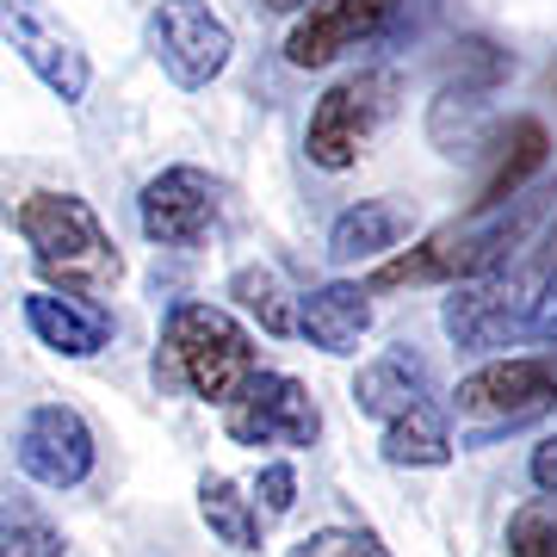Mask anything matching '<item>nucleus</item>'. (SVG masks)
Here are the masks:
<instances>
[{"label": "nucleus", "mask_w": 557, "mask_h": 557, "mask_svg": "<svg viewBox=\"0 0 557 557\" xmlns=\"http://www.w3.org/2000/svg\"><path fill=\"white\" fill-rule=\"evenodd\" d=\"M13 230L25 236L38 273L62 285L69 298H100L124 278L119 242L106 236V223L94 218V205L81 193H25L13 205Z\"/></svg>", "instance_id": "1"}, {"label": "nucleus", "mask_w": 557, "mask_h": 557, "mask_svg": "<svg viewBox=\"0 0 557 557\" xmlns=\"http://www.w3.org/2000/svg\"><path fill=\"white\" fill-rule=\"evenodd\" d=\"M255 372H260L255 341L230 310H218V304H174L168 310V329H161L156 347L161 391H186V397L223 409Z\"/></svg>", "instance_id": "2"}, {"label": "nucleus", "mask_w": 557, "mask_h": 557, "mask_svg": "<svg viewBox=\"0 0 557 557\" xmlns=\"http://www.w3.org/2000/svg\"><path fill=\"white\" fill-rule=\"evenodd\" d=\"M149 57L161 62V75L199 94L230 69L236 57V32L223 25V13L211 0H161L149 13Z\"/></svg>", "instance_id": "3"}, {"label": "nucleus", "mask_w": 557, "mask_h": 557, "mask_svg": "<svg viewBox=\"0 0 557 557\" xmlns=\"http://www.w3.org/2000/svg\"><path fill=\"white\" fill-rule=\"evenodd\" d=\"M0 38L25 57V69L57 94L62 106H81L94 87V62L87 44L75 38V25L50 13V0H0Z\"/></svg>", "instance_id": "4"}, {"label": "nucleus", "mask_w": 557, "mask_h": 557, "mask_svg": "<svg viewBox=\"0 0 557 557\" xmlns=\"http://www.w3.org/2000/svg\"><path fill=\"white\" fill-rule=\"evenodd\" d=\"M391 94H397V81L384 75V69L335 81V87L317 100V112H310V131H304L310 161L329 168V174L354 168V161L366 156V143L379 137V124L391 119Z\"/></svg>", "instance_id": "5"}, {"label": "nucleus", "mask_w": 557, "mask_h": 557, "mask_svg": "<svg viewBox=\"0 0 557 557\" xmlns=\"http://www.w3.org/2000/svg\"><path fill=\"white\" fill-rule=\"evenodd\" d=\"M223 434L236 446H317L322 409L310 384L292 372H255L236 397L223 403Z\"/></svg>", "instance_id": "6"}, {"label": "nucleus", "mask_w": 557, "mask_h": 557, "mask_svg": "<svg viewBox=\"0 0 557 557\" xmlns=\"http://www.w3.org/2000/svg\"><path fill=\"white\" fill-rule=\"evenodd\" d=\"M13 458H20V471L44 490H75L87 483L94 471V458H100V440L87 428L75 403H38L32 416L20 421V440H13Z\"/></svg>", "instance_id": "7"}, {"label": "nucleus", "mask_w": 557, "mask_h": 557, "mask_svg": "<svg viewBox=\"0 0 557 557\" xmlns=\"http://www.w3.org/2000/svg\"><path fill=\"white\" fill-rule=\"evenodd\" d=\"M137 223L143 236L161 242V248H193L205 242V230L218 223V180L205 168H161L137 199Z\"/></svg>", "instance_id": "8"}, {"label": "nucleus", "mask_w": 557, "mask_h": 557, "mask_svg": "<svg viewBox=\"0 0 557 557\" xmlns=\"http://www.w3.org/2000/svg\"><path fill=\"white\" fill-rule=\"evenodd\" d=\"M557 397V359H490L471 379H458V416L478 421H520Z\"/></svg>", "instance_id": "9"}, {"label": "nucleus", "mask_w": 557, "mask_h": 557, "mask_svg": "<svg viewBox=\"0 0 557 557\" xmlns=\"http://www.w3.org/2000/svg\"><path fill=\"white\" fill-rule=\"evenodd\" d=\"M391 7L397 0H310V13L285 38V62L292 69H329V62H341L347 50L372 38L391 20Z\"/></svg>", "instance_id": "10"}, {"label": "nucleus", "mask_w": 557, "mask_h": 557, "mask_svg": "<svg viewBox=\"0 0 557 557\" xmlns=\"http://www.w3.org/2000/svg\"><path fill=\"white\" fill-rule=\"evenodd\" d=\"M440 322H446V335H453L458 347H508V341L527 329V322H520L515 278H490V273L458 278L446 310H440Z\"/></svg>", "instance_id": "11"}, {"label": "nucleus", "mask_w": 557, "mask_h": 557, "mask_svg": "<svg viewBox=\"0 0 557 557\" xmlns=\"http://www.w3.org/2000/svg\"><path fill=\"white\" fill-rule=\"evenodd\" d=\"M366 329H372V298L354 278H329V285L298 298V335L310 347H322V354H335V359L359 354Z\"/></svg>", "instance_id": "12"}, {"label": "nucleus", "mask_w": 557, "mask_h": 557, "mask_svg": "<svg viewBox=\"0 0 557 557\" xmlns=\"http://www.w3.org/2000/svg\"><path fill=\"white\" fill-rule=\"evenodd\" d=\"M25 329L62 359H94L112 341V317L94 298H69V292H32L25 298Z\"/></svg>", "instance_id": "13"}, {"label": "nucleus", "mask_w": 557, "mask_h": 557, "mask_svg": "<svg viewBox=\"0 0 557 557\" xmlns=\"http://www.w3.org/2000/svg\"><path fill=\"white\" fill-rule=\"evenodd\" d=\"M354 403H359V416H372V421H391V416H403V409L428 403V359H421L416 347H384L379 359L359 366Z\"/></svg>", "instance_id": "14"}, {"label": "nucleus", "mask_w": 557, "mask_h": 557, "mask_svg": "<svg viewBox=\"0 0 557 557\" xmlns=\"http://www.w3.org/2000/svg\"><path fill=\"white\" fill-rule=\"evenodd\" d=\"M416 230V211L403 199H359L347 205L329 230V255L335 260H379L384 248H397Z\"/></svg>", "instance_id": "15"}, {"label": "nucleus", "mask_w": 557, "mask_h": 557, "mask_svg": "<svg viewBox=\"0 0 557 557\" xmlns=\"http://www.w3.org/2000/svg\"><path fill=\"white\" fill-rule=\"evenodd\" d=\"M453 458V434L434 403H416L403 416L384 421V465H409V471H434Z\"/></svg>", "instance_id": "16"}, {"label": "nucleus", "mask_w": 557, "mask_h": 557, "mask_svg": "<svg viewBox=\"0 0 557 557\" xmlns=\"http://www.w3.org/2000/svg\"><path fill=\"white\" fill-rule=\"evenodd\" d=\"M545 156H552V143H545V124L533 119H520L508 137H502V161H496V174L483 180V193H478V211H496V205L520 199L527 193V180L545 168Z\"/></svg>", "instance_id": "17"}, {"label": "nucleus", "mask_w": 557, "mask_h": 557, "mask_svg": "<svg viewBox=\"0 0 557 557\" xmlns=\"http://www.w3.org/2000/svg\"><path fill=\"white\" fill-rule=\"evenodd\" d=\"M199 515H205V527H211V533H218L230 552H260L255 496H248L236 478H218V471H205V478H199Z\"/></svg>", "instance_id": "18"}, {"label": "nucleus", "mask_w": 557, "mask_h": 557, "mask_svg": "<svg viewBox=\"0 0 557 557\" xmlns=\"http://www.w3.org/2000/svg\"><path fill=\"white\" fill-rule=\"evenodd\" d=\"M230 298L248 310V317L267 329V335H298V310H292V292H285V278L273 267H242L230 278Z\"/></svg>", "instance_id": "19"}, {"label": "nucleus", "mask_w": 557, "mask_h": 557, "mask_svg": "<svg viewBox=\"0 0 557 557\" xmlns=\"http://www.w3.org/2000/svg\"><path fill=\"white\" fill-rule=\"evenodd\" d=\"M0 557H62L57 520L32 496H0Z\"/></svg>", "instance_id": "20"}, {"label": "nucleus", "mask_w": 557, "mask_h": 557, "mask_svg": "<svg viewBox=\"0 0 557 557\" xmlns=\"http://www.w3.org/2000/svg\"><path fill=\"white\" fill-rule=\"evenodd\" d=\"M292 557H391L379 545V533H366V527H322V533L298 539Z\"/></svg>", "instance_id": "21"}, {"label": "nucleus", "mask_w": 557, "mask_h": 557, "mask_svg": "<svg viewBox=\"0 0 557 557\" xmlns=\"http://www.w3.org/2000/svg\"><path fill=\"white\" fill-rule=\"evenodd\" d=\"M292 502H298V471L292 465H267L255 483V515H292Z\"/></svg>", "instance_id": "22"}, {"label": "nucleus", "mask_w": 557, "mask_h": 557, "mask_svg": "<svg viewBox=\"0 0 557 557\" xmlns=\"http://www.w3.org/2000/svg\"><path fill=\"white\" fill-rule=\"evenodd\" d=\"M508 552L515 557H557V520L515 515V527H508Z\"/></svg>", "instance_id": "23"}, {"label": "nucleus", "mask_w": 557, "mask_h": 557, "mask_svg": "<svg viewBox=\"0 0 557 557\" xmlns=\"http://www.w3.org/2000/svg\"><path fill=\"white\" fill-rule=\"evenodd\" d=\"M527 335H539V341H552L557 347V267L545 273V285H539V298H533V310H527Z\"/></svg>", "instance_id": "24"}, {"label": "nucleus", "mask_w": 557, "mask_h": 557, "mask_svg": "<svg viewBox=\"0 0 557 557\" xmlns=\"http://www.w3.org/2000/svg\"><path fill=\"white\" fill-rule=\"evenodd\" d=\"M533 483L545 490V496H557V434H545L533 446Z\"/></svg>", "instance_id": "25"}, {"label": "nucleus", "mask_w": 557, "mask_h": 557, "mask_svg": "<svg viewBox=\"0 0 557 557\" xmlns=\"http://www.w3.org/2000/svg\"><path fill=\"white\" fill-rule=\"evenodd\" d=\"M260 7H273V13H298V7H310V0H260Z\"/></svg>", "instance_id": "26"}]
</instances>
